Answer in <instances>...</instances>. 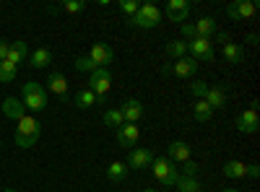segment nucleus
I'll return each mask as SVG.
<instances>
[{"label": "nucleus", "instance_id": "58836bf2", "mask_svg": "<svg viewBox=\"0 0 260 192\" xmlns=\"http://www.w3.org/2000/svg\"><path fill=\"white\" fill-rule=\"evenodd\" d=\"M216 39H219L221 45H226V42H229V31H219V34H216Z\"/></svg>", "mask_w": 260, "mask_h": 192}, {"label": "nucleus", "instance_id": "9b49d317", "mask_svg": "<svg viewBox=\"0 0 260 192\" xmlns=\"http://www.w3.org/2000/svg\"><path fill=\"white\" fill-rule=\"evenodd\" d=\"M201 68V62L198 60H192V57H180L172 62V75H177V78H190L195 75Z\"/></svg>", "mask_w": 260, "mask_h": 192}, {"label": "nucleus", "instance_id": "473e14b6", "mask_svg": "<svg viewBox=\"0 0 260 192\" xmlns=\"http://www.w3.org/2000/svg\"><path fill=\"white\" fill-rule=\"evenodd\" d=\"M60 8H62V11H68V13H81V11L86 8V3H83V0H65Z\"/></svg>", "mask_w": 260, "mask_h": 192}, {"label": "nucleus", "instance_id": "f257e3e1", "mask_svg": "<svg viewBox=\"0 0 260 192\" xmlns=\"http://www.w3.org/2000/svg\"><path fill=\"white\" fill-rule=\"evenodd\" d=\"M39 135H42V125H39L34 117L24 114V117L16 122V145H18V148H31V145H37Z\"/></svg>", "mask_w": 260, "mask_h": 192}, {"label": "nucleus", "instance_id": "c03bdc74", "mask_svg": "<svg viewBox=\"0 0 260 192\" xmlns=\"http://www.w3.org/2000/svg\"><path fill=\"white\" fill-rule=\"evenodd\" d=\"M0 148H3V140H0Z\"/></svg>", "mask_w": 260, "mask_h": 192}, {"label": "nucleus", "instance_id": "f8f14e48", "mask_svg": "<svg viewBox=\"0 0 260 192\" xmlns=\"http://www.w3.org/2000/svg\"><path fill=\"white\" fill-rule=\"evenodd\" d=\"M117 109L122 112V117H125L127 125H136V122H141V117H143V104H141L138 99H127V101H122Z\"/></svg>", "mask_w": 260, "mask_h": 192}, {"label": "nucleus", "instance_id": "72a5a7b5", "mask_svg": "<svg viewBox=\"0 0 260 192\" xmlns=\"http://www.w3.org/2000/svg\"><path fill=\"white\" fill-rule=\"evenodd\" d=\"M180 166H182V177H195V174L201 172V166L195 164L192 159H187V161H185V164H180Z\"/></svg>", "mask_w": 260, "mask_h": 192}, {"label": "nucleus", "instance_id": "c9c22d12", "mask_svg": "<svg viewBox=\"0 0 260 192\" xmlns=\"http://www.w3.org/2000/svg\"><path fill=\"white\" fill-rule=\"evenodd\" d=\"M182 36L187 42H192L195 36H198V34H195V24H182Z\"/></svg>", "mask_w": 260, "mask_h": 192}, {"label": "nucleus", "instance_id": "6e6552de", "mask_svg": "<svg viewBox=\"0 0 260 192\" xmlns=\"http://www.w3.org/2000/svg\"><path fill=\"white\" fill-rule=\"evenodd\" d=\"M257 127H260V125H257V109H255V106H250V109H245V112L237 114V130H240V133L255 135Z\"/></svg>", "mask_w": 260, "mask_h": 192}, {"label": "nucleus", "instance_id": "20e7f679", "mask_svg": "<svg viewBox=\"0 0 260 192\" xmlns=\"http://www.w3.org/2000/svg\"><path fill=\"white\" fill-rule=\"evenodd\" d=\"M151 172H154V177L161 182V184H175L180 179V166L175 161L169 159H154V164H151Z\"/></svg>", "mask_w": 260, "mask_h": 192}, {"label": "nucleus", "instance_id": "7c9ffc66", "mask_svg": "<svg viewBox=\"0 0 260 192\" xmlns=\"http://www.w3.org/2000/svg\"><path fill=\"white\" fill-rule=\"evenodd\" d=\"M73 65H76V70H78V73H94V70H96L94 60H91L89 55H86V57H76Z\"/></svg>", "mask_w": 260, "mask_h": 192}, {"label": "nucleus", "instance_id": "7ed1b4c3", "mask_svg": "<svg viewBox=\"0 0 260 192\" xmlns=\"http://www.w3.org/2000/svg\"><path fill=\"white\" fill-rule=\"evenodd\" d=\"M161 21V11L154 6V3H143L138 6V11L127 18V26H136V29H154L159 26Z\"/></svg>", "mask_w": 260, "mask_h": 192}, {"label": "nucleus", "instance_id": "e433bc0d", "mask_svg": "<svg viewBox=\"0 0 260 192\" xmlns=\"http://www.w3.org/2000/svg\"><path fill=\"white\" fill-rule=\"evenodd\" d=\"M8 50H11V42L0 36V62H3V60L8 57Z\"/></svg>", "mask_w": 260, "mask_h": 192}, {"label": "nucleus", "instance_id": "a878e982", "mask_svg": "<svg viewBox=\"0 0 260 192\" xmlns=\"http://www.w3.org/2000/svg\"><path fill=\"white\" fill-rule=\"evenodd\" d=\"M167 55H169V57H175V60L187 57V42H182V39H172L169 45H167Z\"/></svg>", "mask_w": 260, "mask_h": 192}, {"label": "nucleus", "instance_id": "0eeeda50", "mask_svg": "<svg viewBox=\"0 0 260 192\" xmlns=\"http://www.w3.org/2000/svg\"><path fill=\"white\" fill-rule=\"evenodd\" d=\"M255 11H257V3H252V0H234L226 8L229 18H234V21H247L255 16Z\"/></svg>", "mask_w": 260, "mask_h": 192}, {"label": "nucleus", "instance_id": "4468645a", "mask_svg": "<svg viewBox=\"0 0 260 192\" xmlns=\"http://www.w3.org/2000/svg\"><path fill=\"white\" fill-rule=\"evenodd\" d=\"M138 138H141V130H138V125H120L117 127V143L122 145V148H133L136 143H138Z\"/></svg>", "mask_w": 260, "mask_h": 192}, {"label": "nucleus", "instance_id": "bb28decb", "mask_svg": "<svg viewBox=\"0 0 260 192\" xmlns=\"http://www.w3.org/2000/svg\"><path fill=\"white\" fill-rule=\"evenodd\" d=\"M175 187H177V192H201V189H203L201 182L195 179V177H180V179L175 182Z\"/></svg>", "mask_w": 260, "mask_h": 192}, {"label": "nucleus", "instance_id": "79ce46f5", "mask_svg": "<svg viewBox=\"0 0 260 192\" xmlns=\"http://www.w3.org/2000/svg\"><path fill=\"white\" fill-rule=\"evenodd\" d=\"M224 192H240V189H234V187H226V189H224Z\"/></svg>", "mask_w": 260, "mask_h": 192}, {"label": "nucleus", "instance_id": "39448f33", "mask_svg": "<svg viewBox=\"0 0 260 192\" xmlns=\"http://www.w3.org/2000/svg\"><path fill=\"white\" fill-rule=\"evenodd\" d=\"M112 89V73L110 68H96L94 73H89V91L96 96H107V91Z\"/></svg>", "mask_w": 260, "mask_h": 192}, {"label": "nucleus", "instance_id": "a19ab883", "mask_svg": "<svg viewBox=\"0 0 260 192\" xmlns=\"http://www.w3.org/2000/svg\"><path fill=\"white\" fill-rule=\"evenodd\" d=\"M143 192H159V189H154V187H146Z\"/></svg>", "mask_w": 260, "mask_h": 192}, {"label": "nucleus", "instance_id": "a211bd4d", "mask_svg": "<svg viewBox=\"0 0 260 192\" xmlns=\"http://www.w3.org/2000/svg\"><path fill=\"white\" fill-rule=\"evenodd\" d=\"M26 57H29V47H26V42H13L11 50H8L6 62H11V65H16V68H18V62H24Z\"/></svg>", "mask_w": 260, "mask_h": 192}, {"label": "nucleus", "instance_id": "f3484780", "mask_svg": "<svg viewBox=\"0 0 260 192\" xmlns=\"http://www.w3.org/2000/svg\"><path fill=\"white\" fill-rule=\"evenodd\" d=\"M3 114L8 117V120H21L26 114V109H24V104H21V99H16V96H8L6 101H3Z\"/></svg>", "mask_w": 260, "mask_h": 192}, {"label": "nucleus", "instance_id": "2eb2a0df", "mask_svg": "<svg viewBox=\"0 0 260 192\" xmlns=\"http://www.w3.org/2000/svg\"><path fill=\"white\" fill-rule=\"evenodd\" d=\"M167 159L169 161H175V164H185L187 159H190V145L187 143H182V140H172L169 145H167Z\"/></svg>", "mask_w": 260, "mask_h": 192}, {"label": "nucleus", "instance_id": "423d86ee", "mask_svg": "<svg viewBox=\"0 0 260 192\" xmlns=\"http://www.w3.org/2000/svg\"><path fill=\"white\" fill-rule=\"evenodd\" d=\"M187 52L192 55V60H203V62H211L213 60V42L211 39H203V36H195L192 42H187Z\"/></svg>", "mask_w": 260, "mask_h": 192}, {"label": "nucleus", "instance_id": "412c9836", "mask_svg": "<svg viewBox=\"0 0 260 192\" xmlns=\"http://www.w3.org/2000/svg\"><path fill=\"white\" fill-rule=\"evenodd\" d=\"M47 83H50V91L55 96H65V94H68V78H65L62 73H50Z\"/></svg>", "mask_w": 260, "mask_h": 192}, {"label": "nucleus", "instance_id": "5701e85b", "mask_svg": "<svg viewBox=\"0 0 260 192\" xmlns=\"http://www.w3.org/2000/svg\"><path fill=\"white\" fill-rule=\"evenodd\" d=\"M224 57H226V62L237 65V62L245 60V50L237 45V42H226V45H224Z\"/></svg>", "mask_w": 260, "mask_h": 192}, {"label": "nucleus", "instance_id": "c756f323", "mask_svg": "<svg viewBox=\"0 0 260 192\" xmlns=\"http://www.w3.org/2000/svg\"><path fill=\"white\" fill-rule=\"evenodd\" d=\"M16 73H18V68L16 65H11V62H0V83H11V81H16Z\"/></svg>", "mask_w": 260, "mask_h": 192}, {"label": "nucleus", "instance_id": "4be33fe9", "mask_svg": "<svg viewBox=\"0 0 260 192\" xmlns=\"http://www.w3.org/2000/svg\"><path fill=\"white\" fill-rule=\"evenodd\" d=\"M94 104H104V96H96L89 89L76 94V106H81V109H89V106H94Z\"/></svg>", "mask_w": 260, "mask_h": 192}, {"label": "nucleus", "instance_id": "f03ea898", "mask_svg": "<svg viewBox=\"0 0 260 192\" xmlns=\"http://www.w3.org/2000/svg\"><path fill=\"white\" fill-rule=\"evenodd\" d=\"M21 104H24V109H31V112H42L47 106V91L39 86V83L29 81L21 86Z\"/></svg>", "mask_w": 260, "mask_h": 192}, {"label": "nucleus", "instance_id": "dca6fc26", "mask_svg": "<svg viewBox=\"0 0 260 192\" xmlns=\"http://www.w3.org/2000/svg\"><path fill=\"white\" fill-rule=\"evenodd\" d=\"M211 109L216 112V109H224L226 106V91H224V86H208V94H206V99H203Z\"/></svg>", "mask_w": 260, "mask_h": 192}, {"label": "nucleus", "instance_id": "1a4fd4ad", "mask_svg": "<svg viewBox=\"0 0 260 192\" xmlns=\"http://www.w3.org/2000/svg\"><path fill=\"white\" fill-rule=\"evenodd\" d=\"M127 169H151V164H154V153L146 151V148H130V156H127Z\"/></svg>", "mask_w": 260, "mask_h": 192}, {"label": "nucleus", "instance_id": "b1692460", "mask_svg": "<svg viewBox=\"0 0 260 192\" xmlns=\"http://www.w3.org/2000/svg\"><path fill=\"white\" fill-rule=\"evenodd\" d=\"M247 174V164H242V161H226L224 164V177H229V179H242Z\"/></svg>", "mask_w": 260, "mask_h": 192}, {"label": "nucleus", "instance_id": "9d476101", "mask_svg": "<svg viewBox=\"0 0 260 192\" xmlns=\"http://www.w3.org/2000/svg\"><path fill=\"white\" fill-rule=\"evenodd\" d=\"M89 57L94 60V65H96V68H107V65L112 62L115 52H112L110 45H104V42H96V45L89 50Z\"/></svg>", "mask_w": 260, "mask_h": 192}, {"label": "nucleus", "instance_id": "ddd939ff", "mask_svg": "<svg viewBox=\"0 0 260 192\" xmlns=\"http://www.w3.org/2000/svg\"><path fill=\"white\" fill-rule=\"evenodd\" d=\"M190 13V3L187 0H169L167 3V18L175 21V24H185Z\"/></svg>", "mask_w": 260, "mask_h": 192}, {"label": "nucleus", "instance_id": "ea45409f", "mask_svg": "<svg viewBox=\"0 0 260 192\" xmlns=\"http://www.w3.org/2000/svg\"><path fill=\"white\" fill-rule=\"evenodd\" d=\"M161 73H164V75H172V62H167V65H161Z\"/></svg>", "mask_w": 260, "mask_h": 192}, {"label": "nucleus", "instance_id": "2f4dec72", "mask_svg": "<svg viewBox=\"0 0 260 192\" xmlns=\"http://www.w3.org/2000/svg\"><path fill=\"white\" fill-rule=\"evenodd\" d=\"M190 94H192L195 99H206V94H208V83H206V81H195V83H190Z\"/></svg>", "mask_w": 260, "mask_h": 192}, {"label": "nucleus", "instance_id": "aec40b11", "mask_svg": "<svg viewBox=\"0 0 260 192\" xmlns=\"http://www.w3.org/2000/svg\"><path fill=\"white\" fill-rule=\"evenodd\" d=\"M52 62V52L47 47H37L31 55H29V65L31 68H47Z\"/></svg>", "mask_w": 260, "mask_h": 192}, {"label": "nucleus", "instance_id": "c85d7f7f", "mask_svg": "<svg viewBox=\"0 0 260 192\" xmlns=\"http://www.w3.org/2000/svg\"><path fill=\"white\" fill-rule=\"evenodd\" d=\"M104 125H110L112 130H117L120 125H125L122 112H120V109H107V112H104Z\"/></svg>", "mask_w": 260, "mask_h": 192}, {"label": "nucleus", "instance_id": "393cba45", "mask_svg": "<svg viewBox=\"0 0 260 192\" xmlns=\"http://www.w3.org/2000/svg\"><path fill=\"white\" fill-rule=\"evenodd\" d=\"M195 34L203 36V39H211V34H216V21L211 16H203L198 24H195Z\"/></svg>", "mask_w": 260, "mask_h": 192}, {"label": "nucleus", "instance_id": "37998d69", "mask_svg": "<svg viewBox=\"0 0 260 192\" xmlns=\"http://www.w3.org/2000/svg\"><path fill=\"white\" fill-rule=\"evenodd\" d=\"M3 192H16V189H13V187H6V189H3Z\"/></svg>", "mask_w": 260, "mask_h": 192}, {"label": "nucleus", "instance_id": "6ab92c4d", "mask_svg": "<svg viewBox=\"0 0 260 192\" xmlns=\"http://www.w3.org/2000/svg\"><path fill=\"white\" fill-rule=\"evenodd\" d=\"M127 164L125 161H112L110 166H107V177H110V182H115V184H120V182H125L127 179Z\"/></svg>", "mask_w": 260, "mask_h": 192}, {"label": "nucleus", "instance_id": "cd10ccee", "mask_svg": "<svg viewBox=\"0 0 260 192\" xmlns=\"http://www.w3.org/2000/svg\"><path fill=\"white\" fill-rule=\"evenodd\" d=\"M192 114H195V120H198V122L203 125V122H208V120L213 117V109H211V106H208L203 99H198V101H195V109H192Z\"/></svg>", "mask_w": 260, "mask_h": 192}, {"label": "nucleus", "instance_id": "f704fd0d", "mask_svg": "<svg viewBox=\"0 0 260 192\" xmlns=\"http://www.w3.org/2000/svg\"><path fill=\"white\" fill-rule=\"evenodd\" d=\"M138 6H141V3H136V0H122V3H120V8H122V13H125L127 18L138 11Z\"/></svg>", "mask_w": 260, "mask_h": 192}, {"label": "nucleus", "instance_id": "4c0bfd02", "mask_svg": "<svg viewBox=\"0 0 260 192\" xmlns=\"http://www.w3.org/2000/svg\"><path fill=\"white\" fill-rule=\"evenodd\" d=\"M257 174H260V169H257V164H247V177H252V179H255Z\"/></svg>", "mask_w": 260, "mask_h": 192}]
</instances>
